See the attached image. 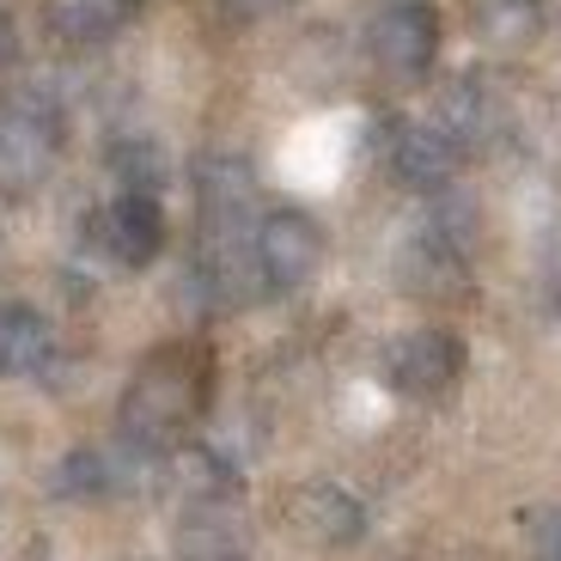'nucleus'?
Returning <instances> with one entry per match:
<instances>
[{
	"mask_svg": "<svg viewBox=\"0 0 561 561\" xmlns=\"http://www.w3.org/2000/svg\"><path fill=\"white\" fill-rule=\"evenodd\" d=\"M208 403H214V348L196 336H178L135 366V379L116 403V434H123L128 451H171L208 415Z\"/></svg>",
	"mask_w": 561,
	"mask_h": 561,
	"instance_id": "obj_1",
	"label": "nucleus"
},
{
	"mask_svg": "<svg viewBox=\"0 0 561 561\" xmlns=\"http://www.w3.org/2000/svg\"><path fill=\"white\" fill-rule=\"evenodd\" d=\"M61 153V111L43 92H19L0 111V190L7 196H31Z\"/></svg>",
	"mask_w": 561,
	"mask_h": 561,
	"instance_id": "obj_2",
	"label": "nucleus"
},
{
	"mask_svg": "<svg viewBox=\"0 0 561 561\" xmlns=\"http://www.w3.org/2000/svg\"><path fill=\"white\" fill-rule=\"evenodd\" d=\"M251 251H256V268H263L268 294H294V287H306L323 263V226L299 208H275V214L256 220Z\"/></svg>",
	"mask_w": 561,
	"mask_h": 561,
	"instance_id": "obj_3",
	"label": "nucleus"
},
{
	"mask_svg": "<svg viewBox=\"0 0 561 561\" xmlns=\"http://www.w3.org/2000/svg\"><path fill=\"white\" fill-rule=\"evenodd\" d=\"M463 336H451V330H409V336H397L391 360H385V373H391V385L403 397H415V403H434V397H446L451 385L463 379Z\"/></svg>",
	"mask_w": 561,
	"mask_h": 561,
	"instance_id": "obj_4",
	"label": "nucleus"
},
{
	"mask_svg": "<svg viewBox=\"0 0 561 561\" xmlns=\"http://www.w3.org/2000/svg\"><path fill=\"white\" fill-rule=\"evenodd\" d=\"M373 61L397 80H421L439 61V13L427 0H397L373 19Z\"/></svg>",
	"mask_w": 561,
	"mask_h": 561,
	"instance_id": "obj_5",
	"label": "nucleus"
},
{
	"mask_svg": "<svg viewBox=\"0 0 561 561\" xmlns=\"http://www.w3.org/2000/svg\"><path fill=\"white\" fill-rule=\"evenodd\" d=\"M92 244H99L116 268L159 263V251H165V208H159V196H128L123 190L111 208H99V220H92Z\"/></svg>",
	"mask_w": 561,
	"mask_h": 561,
	"instance_id": "obj_6",
	"label": "nucleus"
},
{
	"mask_svg": "<svg viewBox=\"0 0 561 561\" xmlns=\"http://www.w3.org/2000/svg\"><path fill=\"white\" fill-rule=\"evenodd\" d=\"M287 525L318 549H354L366 537V506L342 482H299L287 494Z\"/></svg>",
	"mask_w": 561,
	"mask_h": 561,
	"instance_id": "obj_7",
	"label": "nucleus"
},
{
	"mask_svg": "<svg viewBox=\"0 0 561 561\" xmlns=\"http://www.w3.org/2000/svg\"><path fill=\"white\" fill-rule=\"evenodd\" d=\"M196 208L208 232H239L256 208V171L244 153H202L196 159Z\"/></svg>",
	"mask_w": 561,
	"mask_h": 561,
	"instance_id": "obj_8",
	"label": "nucleus"
},
{
	"mask_svg": "<svg viewBox=\"0 0 561 561\" xmlns=\"http://www.w3.org/2000/svg\"><path fill=\"white\" fill-rule=\"evenodd\" d=\"M397 280H403L415 299H463L470 294V263L451 239H439L434 226L415 232V239L397 251Z\"/></svg>",
	"mask_w": 561,
	"mask_h": 561,
	"instance_id": "obj_9",
	"label": "nucleus"
},
{
	"mask_svg": "<svg viewBox=\"0 0 561 561\" xmlns=\"http://www.w3.org/2000/svg\"><path fill=\"white\" fill-rule=\"evenodd\" d=\"M458 153H463V147L439 123H409V128H397V135H391V171H397V183L427 190V196L451 190V178H458Z\"/></svg>",
	"mask_w": 561,
	"mask_h": 561,
	"instance_id": "obj_10",
	"label": "nucleus"
},
{
	"mask_svg": "<svg viewBox=\"0 0 561 561\" xmlns=\"http://www.w3.org/2000/svg\"><path fill=\"white\" fill-rule=\"evenodd\" d=\"M165 477L190 506H232L239 501V470H232V458L214 451V446H171Z\"/></svg>",
	"mask_w": 561,
	"mask_h": 561,
	"instance_id": "obj_11",
	"label": "nucleus"
},
{
	"mask_svg": "<svg viewBox=\"0 0 561 561\" xmlns=\"http://www.w3.org/2000/svg\"><path fill=\"white\" fill-rule=\"evenodd\" d=\"M135 7L140 0H43V25L68 49H99V43H111L128 25Z\"/></svg>",
	"mask_w": 561,
	"mask_h": 561,
	"instance_id": "obj_12",
	"label": "nucleus"
},
{
	"mask_svg": "<svg viewBox=\"0 0 561 561\" xmlns=\"http://www.w3.org/2000/svg\"><path fill=\"white\" fill-rule=\"evenodd\" d=\"M49 354H56L49 318H43L37 306L7 299V306H0V379H25V373H37Z\"/></svg>",
	"mask_w": 561,
	"mask_h": 561,
	"instance_id": "obj_13",
	"label": "nucleus"
},
{
	"mask_svg": "<svg viewBox=\"0 0 561 561\" xmlns=\"http://www.w3.org/2000/svg\"><path fill=\"white\" fill-rule=\"evenodd\" d=\"M116 458L99 446H73L56 458V470H49V494L68 506H92V501H111L116 494Z\"/></svg>",
	"mask_w": 561,
	"mask_h": 561,
	"instance_id": "obj_14",
	"label": "nucleus"
},
{
	"mask_svg": "<svg viewBox=\"0 0 561 561\" xmlns=\"http://www.w3.org/2000/svg\"><path fill=\"white\" fill-rule=\"evenodd\" d=\"M178 556L183 561H244V531L232 506H190L178 525Z\"/></svg>",
	"mask_w": 561,
	"mask_h": 561,
	"instance_id": "obj_15",
	"label": "nucleus"
},
{
	"mask_svg": "<svg viewBox=\"0 0 561 561\" xmlns=\"http://www.w3.org/2000/svg\"><path fill=\"white\" fill-rule=\"evenodd\" d=\"M439 128H446L458 147L489 140L494 128H501V104L489 99V85H482V80H458L446 99H439Z\"/></svg>",
	"mask_w": 561,
	"mask_h": 561,
	"instance_id": "obj_16",
	"label": "nucleus"
},
{
	"mask_svg": "<svg viewBox=\"0 0 561 561\" xmlns=\"http://www.w3.org/2000/svg\"><path fill=\"white\" fill-rule=\"evenodd\" d=\"M111 178L123 183L128 196H159L165 190V178H171V159H165V147L159 140H147V135H123V140H111Z\"/></svg>",
	"mask_w": 561,
	"mask_h": 561,
	"instance_id": "obj_17",
	"label": "nucleus"
},
{
	"mask_svg": "<svg viewBox=\"0 0 561 561\" xmlns=\"http://www.w3.org/2000/svg\"><path fill=\"white\" fill-rule=\"evenodd\" d=\"M477 31L494 49H525L543 31V0H477Z\"/></svg>",
	"mask_w": 561,
	"mask_h": 561,
	"instance_id": "obj_18",
	"label": "nucleus"
},
{
	"mask_svg": "<svg viewBox=\"0 0 561 561\" xmlns=\"http://www.w3.org/2000/svg\"><path fill=\"white\" fill-rule=\"evenodd\" d=\"M299 0H220V13L232 19H275V13H294Z\"/></svg>",
	"mask_w": 561,
	"mask_h": 561,
	"instance_id": "obj_19",
	"label": "nucleus"
},
{
	"mask_svg": "<svg viewBox=\"0 0 561 561\" xmlns=\"http://www.w3.org/2000/svg\"><path fill=\"white\" fill-rule=\"evenodd\" d=\"M13 56H19V37H13V19L0 13V68H13Z\"/></svg>",
	"mask_w": 561,
	"mask_h": 561,
	"instance_id": "obj_20",
	"label": "nucleus"
},
{
	"mask_svg": "<svg viewBox=\"0 0 561 561\" xmlns=\"http://www.w3.org/2000/svg\"><path fill=\"white\" fill-rule=\"evenodd\" d=\"M556 318H561V275H556Z\"/></svg>",
	"mask_w": 561,
	"mask_h": 561,
	"instance_id": "obj_21",
	"label": "nucleus"
},
{
	"mask_svg": "<svg viewBox=\"0 0 561 561\" xmlns=\"http://www.w3.org/2000/svg\"><path fill=\"white\" fill-rule=\"evenodd\" d=\"M556 561H561V531H556Z\"/></svg>",
	"mask_w": 561,
	"mask_h": 561,
	"instance_id": "obj_22",
	"label": "nucleus"
}]
</instances>
